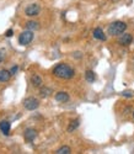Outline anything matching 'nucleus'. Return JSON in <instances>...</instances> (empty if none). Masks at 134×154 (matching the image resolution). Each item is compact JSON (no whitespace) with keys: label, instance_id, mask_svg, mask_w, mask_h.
<instances>
[{"label":"nucleus","instance_id":"nucleus-1","mask_svg":"<svg viewBox=\"0 0 134 154\" xmlns=\"http://www.w3.org/2000/svg\"><path fill=\"white\" fill-rule=\"evenodd\" d=\"M53 75L57 76L59 79H65V80H69L72 78H74L75 75V70L68 66L65 63H60V64H57V66L53 68Z\"/></svg>","mask_w":134,"mask_h":154},{"label":"nucleus","instance_id":"nucleus-2","mask_svg":"<svg viewBox=\"0 0 134 154\" xmlns=\"http://www.w3.org/2000/svg\"><path fill=\"white\" fill-rule=\"evenodd\" d=\"M127 30V23L123 21H114L112 22L108 29H107V32H108L111 36H119L122 35L124 31Z\"/></svg>","mask_w":134,"mask_h":154},{"label":"nucleus","instance_id":"nucleus-3","mask_svg":"<svg viewBox=\"0 0 134 154\" xmlns=\"http://www.w3.org/2000/svg\"><path fill=\"white\" fill-rule=\"evenodd\" d=\"M33 37H35L33 31H31V30L23 31V32L20 35V37H19V45H20V46H29V45L32 42Z\"/></svg>","mask_w":134,"mask_h":154},{"label":"nucleus","instance_id":"nucleus-4","mask_svg":"<svg viewBox=\"0 0 134 154\" xmlns=\"http://www.w3.org/2000/svg\"><path fill=\"white\" fill-rule=\"evenodd\" d=\"M39 106V100L33 97V96H30V97H26L23 100V107L29 111H35L37 110Z\"/></svg>","mask_w":134,"mask_h":154},{"label":"nucleus","instance_id":"nucleus-5","mask_svg":"<svg viewBox=\"0 0 134 154\" xmlns=\"http://www.w3.org/2000/svg\"><path fill=\"white\" fill-rule=\"evenodd\" d=\"M39 12H41V6H39L38 4H36V3L29 5L27 8L25 9V14L27 15V16H30V17H33V16L39 15Z\"/></svg>","mask_w":134,"mask_h":154},{"label":"nucleus","instance_id":"nucleus-6","mask_svg":"<svg viewBox=\"0 0 134 154\" xmlns=\"http://www.w3.org/2000/svg\"><path fill=\"white\" fill-rule=\"evenodd\" d=\"M132 41H133V36L130 33H127V32H123L118 37V43L122 45V46H129L132 43Z\"/></svg>","mask_w":134,"mask_h":154},{"label":"nucleus","instance_id":"nucleus-7","mask_svg":"<svg viewBox=\"0 0 134 154\" xmlns=\"http://www.w3.org/2000/svg\"><path fill=\"white\" fill-rule=\"evenodd\" d=\"M37 137V131L35 130V128H26L25 132H23V138L26 142H32V140H35Z\"/></svg>","mask_w":134,"mask_h":154},{"label":"nucleus","instance_id":"nucleus-8","mask_svg":"<svg viewBox=\"0 0 134 154\" xmlns=\"http://www.w3.org/2000/svg\"><path fill=\"white\" fill-rule=\"evenodd\" d=\"M54 97H56V100H57L58 102H62V104H65V102H68L69 99H70L69 94L65 93V91H58Z\"/></svg>","mask_w":134,"mask_h":154},{"label":"nucleus","instance_id":"nucleus-9","mask_svg":"<svg viewBox=\"0 0 134 154\" xmlns=\"http://www.w3.org/2000/svg\"><path fill=\"white\" fill-rule=\"evenodd\" d=\"M92 36L96 38V40H99V41H106V35H105V32L102 31V29H100V27H96L95 30H93V32H92Z\"/></svg>","mask_w":134,"mask_h":154},{"label":"nucleus","instance_id":"nucleus-10","mask_svg":"<svg viewBox=\"0 0 134 154\" xmlns=\"http://www.w3.org/2000/svg\"><path fill=\"white\" fill-rule=\"evenodd\" d=\"M11 73H10V70H6V69H2L0 70V83H6V82H9L10 80V78H11Z\"/></svg>","mask_w":134,"mask_h":154},{"label":"nucleus","instance_id":"nucleus-11","mask_svg":"<svg viewBox=\"0 0 134 154\" xmlns=\"http://www.w3.org/2000/svg\"><path fill=\"white\" fill-rule=\"evenodd\" d=\"M10 128H11V125L9 121H2L0 122V131H2L5 136H8L10 133Z\"/></svg>","mask_w":134,"mask_h":154},{"label":"nucleus","instance_id":"nucleus-12","mask_svg":"<svg viewBox=\"0 0 134 154\" xmlns=\"http://www.w3.org/2000/svg\"><path fill=\"white\" fill-rule=\"evenodd\" d=\"M31 83H32V85H33L35 88H41V86H42L43 80H42V78H41L39 75L33 74V75L31 76Z\"/></svg>","mask_w":134,"mask_h":154},{"label":"nucleus","instance_id":"nucleus-13","mask_svg":"<svg viewBox=\"0 0 134 154\" xmlns=\"http://www.w3.org/2000/svg\"><path fill=\"white\" fill-rule=\"evenodd\" d=\"M50 95H52V89L50 88L41 86V89H39V96H41L42 99H46V97H48Z\"/></svg>","mask_w":134,"mask_h":154},{"label":"nucleus","instance_id":"nucleus-14","mask_svg":"<svg viewBox=\"0 0 134 154\" xmlns=\"http://www.w3.org/2000/svg\"><path fill=\"white\" fill-rule=\"evenodd\" d=\"M79 126H80V120H79V119H75V120H73V121L69 123L68 128H66V131H68V132H74Z\"/></svg>","mask_w":134,"mask_h":154},{"label":"nucleus","instance_id":"nucleus-15","mask_svg":"<svg viewBox=\"0 0 134 154\" xmlns=\"http://www.w3.org/2000/svg\"><path fill=\"white\" fill-rule=\"evenodd\" d=\"M26 29L31 31H36L39 29V23L37 21H27L26 22Z\"/></svg>","mask_w":134,"mask_h":154},{"label":"nucleus","instance_id":"nucleus-16","mask_svg":"<svg viewBox=\"0 0 134 154\" xmlns=\"http://www.w3.org/2000/svg\"><path fill=\"white\" fill-rule=\"evenodd\" d=\"M85 79H86L87 83H93V82L96 80V74L93 73L92 70H86V73H85Z\"/></svg>","mask_w":134,"mask_h":154},{"label":"nucleus","instance_id":"nucleus-17","mask_svg":"<svg viewBox=\"0 0 134 154\" xmlns=\"http://www.w3.org/2000/svg\"><path fill=\"white\" fill-rule=\"evenodd\" d=\"M72 153V149H70V147H68V146H63V147H60L57 152H56V154H70Z\"/></svg>","mask_w":134,"mask_h":154},{"label":"nucleus","instance_id":"nucleus-18","mask_svg":"<svg viewBox=\"0 0 134 154\" xmlns=\"http://www.w3.org/2000/svg\"><path fill=\"white\" fill-rule=\"evenodd\" d=\"M6 57V51L4 48H0V63H3Z\"/></svg>","mask_w":134,"mask_h":154},{"label":"nucleus","instance_id":"nucleus-19","mask_svg":"<svg viewBox=\"0 0 134 154\" xmlns=\"http://www.w3.org/2000/svg\"><path fill=\"white\" fill-rule=\"evenodd\" d=\"M133 93L132 91H128V90H124V91H122V96H124V97H133Z\"/></svg>","mask_w":134,"mask_h":154},{"label":"nucleus","instance_id":"nucleus-20","mask_svg":"<svg viewBox=\"0 0 134 154\" xmlns=\"http://www.w3.org/2000/svg\"><path fill=\"white\" fill-rule=\"evenodd\" d=\"M12 36H14V30H12V29L6 30V32H5V37H12Z\"/></svg>","mask_w":134,"mask_h":154},{"label":"nucleus","instance_id":"nucleus-21","mask_svg":"<svg viewBox=\"0 0 134 154\" xmlns=\"http://www.w3.org/2000/svg\"><path fill=\"white\" fill-rule=\"evenodd\" d=\"M17 69H19V67H17V66H14V67H12V68L10 69V73H11V74H16Z\"/></svg>","mask_w":134,"mask_h":154},{"label":"nucleus","instance_id":"nucleus-22","mask_svg":"<svg viewBox=\"0 0 134 154\" xmlns=\"http://www.w3.org/2000/svg\"><path fill=\"white\" fill-rule=\"evenodd\" d=\"M133 119H134V112H133Z\"/></svg>","mask_w":134,"mask_h":154},{"label":"nucleus","instance_id":"nucleus-23","mask_svg":"<svg viewBox=\"0 0 134 154\" xmlns=\"http://www.w3.org/2000/svg\"><path fill=\"white\" fill-rule=\"evenodd\" d=\"M133 63H134V59H133Z\"/></svg>","mask_w":134,"mask_h":154}]
</instances>
